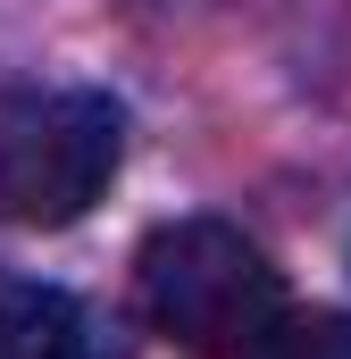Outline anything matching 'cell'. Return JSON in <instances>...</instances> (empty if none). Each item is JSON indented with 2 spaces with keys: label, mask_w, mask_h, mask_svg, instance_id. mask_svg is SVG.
<instances>
[{
  "label": "cell",
  "mask_w": 351,
  "mask_h": 359,
  "mask_svg": "<svg viewBox=\"0 0 351 359\" xmlns=\"http://www.w3.org/2000/svg\"><path fill=\"white\" fill-rule=\"evenodd\" d=\"M134 301H143V326L184 359H251L267 326L293 309L267 251L226 217L151 226V243L134 251Z\"/></svg>",
  "instance_id": "6da1fadb"
},
{
  "label": "cell",
  "mask_w": 351,
  "mask_h": 359,
  "mask_svg": "<svg viewBox=\"0 0 351 359\" xmlns=\"http://www.w3.org/2000/svg\"><path fill=\"white\" fill-rule=\"evenodd\" d=\"M126 168V109L92 84L0 92V226L59 234Z\"/></svg>",
  "instance_id": "7a4b0ae2"
},
{
  "label": "cell",
  "mask_w": 351,
  "mask_h": 359,
  "mask_svg": "<svg viewBox=\"0 0 351 359\" xmlns=\"http://www.w3.org/2000/svg\"><path fill=\"white\" fill-rule=\"evenodd\" d=\"M0 359H109V334L67 284L8 276L0 284Z\"/></svg>",
  "instance_id": "3957f363"
},
{
  "label": "cell",
  "mask_w": 351,
  "mask_h": 359,
  "mask_svg": "<svg viewBox=\"0 0 351 359\" xmlns=\"http://www.w3.org/2000/svg\"><path fill=\"white\" fill-rule=\"evenodd\" d=\"M251 359H351V309H284Z\"/></svg>",
  "instance_id": "277c9868"
}]
</instances>
